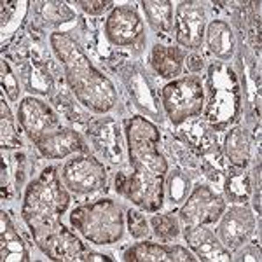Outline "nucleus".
<instances>
[{"mask_svg": "<svg viewBox=\"0 0 262 262\" xmlns=\"http://www.w3.org/2000/svg\"><path fill=\"white\" fill-rule=\"evenodd\" d=\"M203 61L205 60H203V56H200V54H191V56H187V60H185V63H187V70L192 72V74H198V72H201L203 67H205Z\"/></svg>", "mask_w": 262, "mask_h": 262, "instance_id": "obj_37", "label": "nucleus"}, {"mask_svg": "<svg viewBox=\"0 0 262 262\" xmlns=\"http://www.w3.org/2000/svg\"><path fill=\"white\" fill-rule=\"evenodd\" d=\"M150 63L156 74H159L163 79H175L184 69L185 54L177 46L156 44L150 53Z\"/></svg>", "mask_w": 262, "mask_h": 262, "instance_id": "obj_20", "label": "nucleus"}, {"mask_svg": "<svg viewBox=\"0 0 262 262\" xmlns=\"http://www.w3.org/2000/svg\"><path fill=\"white\" fill-rule=\"evenodd\" d=\"M205 121L213 131L234 124L242 112V84L236 72L226 63H212L206 74Z\"/></svg>", "mask_w": 262, "mask_h": 262, "instance_id": "obj_4", "label": "nucleus"}, {"mask_svg": "<svg viewBox=\"0 0 262 262\" xmlns=\"http://www.w3.org/2000/svg\"><path fill=\"white\" fill-rule=\"evenodd\" d=\"M70 224L88 242L95 245H112L122 238L124 213L116 201L105 198L72 210Z\"/></svg>", "mask_w": 262, "mask_h": 262, "instance_id": "obj_5", "label": "nucleus"}, {"mask_svg": "<svg viewBox=\"0 0 262 262\" xmlns=\"http://www.w3.org/2000/svg\"><path fill=\"white\" fill-rule=\"evenodd\" d=\"M234 260L238 262H247V260H252V262H259L260 260V248L259 247H245L243 250H239L236 253V257H232Z\"/></svg>", "mask_w": 262, "mask_h": 262, "instance_id": "obj_34", "label": "nucleus"}, {"mask_svg": "<svg viewBox=\"0 0 262 262\" xmlns=\"http://www.w3.org/2000/svg\"><path fill=\"white\" fill-rule=\"evenodd\" d=\"M88 137L103 159L112 164H119L122 161V138L117 122L112 117H103L95 121L88 128Z\"/></svg>", "mask_w": 262, "mask_h": 262, "instance_id": "obj_13", "label": "nucleus"}, {"mask_svg": "<svg viewBox=\"0 0 262 262\" xmlns=\"http://www.w3.org/2000/svg\"><path fill=\"white\" fill-rule=\"evenodd\" d=\"M18 121L27 137L35 143L46 135L60 128L58 114L48 103L33 96H27L21 100L18 107Z\"/></svg>", "mask_w": 262, "mask_h": 262, "instance_id": "obj_9", "label": "nucleus"}, {"mask_svg": "<svg viewBox=\"0 0 262 262\" xmlns=\"http://www.w3.org/2000/svg\"><path fill=\"white\" fill-rule=\"evenodd\" d=\"M152 231H154L156 238H159L163 243H168L171 239H175L180 234V226L179 221L173 217L171 213L164 215H154L150 221Z\"/></svg>", "mask_w": 262, "mask_h": 262, "instance_id": "obj_28", "label": "nucleus"}, {"mask_svg": "<svg viewBox=\"0 0 262 262\" xmlns=\"http://www.w3.org/2000/svg\"><path fill=\"white\" fill-rule=\"evenodd\" d=\"M128 262H192L198 260L187 248L180 245H159L143 242L137 243L124 252Z\"/></svg>", "mask_w": 262, "mask_h": 262, "instance_id": "obj_15", "label": "nucleus"}, {"mask_svg": "<svg viewBox=\"0 0 262 262\" xmlns=\"http://www.w3.org/2000/svg\"><path fill=\"white\" fill-rule=\"evenodd\" d=\"M252 179L245 168H231L224 179V196L232 205H247L252 198Z\"/></svg>", "mask_w": 262, "mask_h": 262, "instance_id": "obj_22", "label": "nucleus"}, {"mask_svg": "<svg viewBox=\"0 0 262 262\" xmlns=\"http://www.w3.org/2000/svg\"><path fill=\"white\" fill-rule=\"evenodd\" d=\"M70 205V196L61 184L60 173L54 166H48L27 187L21 215L30 227L37 247L63 227L61 215Z\"/></svg>", "mask_w": 262, "mask_h": 262, "instance_id": "obj_3", "label": "nucleus"}, {"mask_svg": "<svg viewBox=\"0 0 262 262\" xmlns=\"http://www.w3.org/2000/svg\"><path fill=\"white\" fill-rule=\"evenodd\" d=\"M226 212V201L208 185H196L180 210V221L185 227L212 226L221 221Z\"/></svg>", "mask_w": 262, "mask_h": 262, "instance_id": "obj_8", "label": "nucleus"}, {"mask_svg": "<svg viewBox=\"0 0 262 262\" xmlns=\"http://www.w3.org/2000/svg\"><path fill=\"white\" fill-rule=\"evenodd\" d=\"M250 137H248L247 129L243 128H232L227 133L226 140H224V154L229 159V163L234 168H247L250 161Z\"/></svg>", "mask_w": 262, "mask_h": 262, "instance_id": "obj_23", "label": "nucleus"}, {"mask_svg": "<svg viewBox=\"0 0 262 262\" xmlns=\"http://www.w3.org/2000/svg\"><path fill=\"white\" fill-rule=\"evenodd\" d=\"M61 180L69 191L75 194H95L107 185V171L103 163L88 152L75 156L61 170Z\"/></svg>", "mask_w": 262, "mask_h": 262, "instance_id": "obj_7", "label": "nucleus"}, {"mask_svg": "<svg viewBox=\"0 0 262 262\" xmlns=\"http://www.w3.org/2000/svg\"><path fill=\"white\" fill-rule=\"evenodd\" d=\"M184 238L191 250L196 253L198 260L205 262H229L232 260L231 252L221 243L212 229L206 226L185 227Z\"/></svg>", "mask_w": 262, "mask_h": 262, "instance_id": "obj_14", "label": "nucleus"}, {"mask_svg": "<svg viewBox=\"0 0 262 262\" xmlns=\"http://www.w3.org/2000/svg\"><path fill=\"white\" fill-rule=\"evenodd\" d=\"M0 259L2 262H27L30 260V253L14 227L11 217L2 210L0 213Z\"/></svg>", "mask_w": 262, "mask_h": 262, "instance_id": "obj_18", "label": "nucleus"}, {"mask_svg": "<svg viewBox=\"0 0 262 262\" xmlns=\"http://www.w3.org/2000/svg\"><path fill=\"white\" fill-rule=\"evenodd\" d=\"M163 108L173 124L200 116L205 107V86L198 75L175 79L161 91Z\"/></svg>", "mask_w": 262, "mask_h": 262, "instance_id": "obj_6", "label": "nucleus"}, {"mask_svg": "<svg viewBox=\"0 0 262 262\" xmlns=\"http://www.w3.org/2000/svg\"><path fill=\"white\" fill-rule=\"evenodd\" d=\"M77 4L82 7L84 12H88V14L100 16V14H103V12L107 11L114 2H111V0H91V2H86V0H82V2H77Z\"/></svg>", "mask_w": 262, "mask_h": 262, "instance_id": "obj_33", "label": "nucleus"}, {"mask_svg": "<svg viewBox=\"0 0 262 262\" xmlns=\"http://www.w3.org/2000/svg\"><path fill=\"white\" fill-rule=\"evenodd\" d=\"M0 79H2V90L7 95V98L11 101H16L19 98V81L14 75L11 65L6 60H2L0 65Z\"/></svg>", "mask_w": 262, "mask_h": 262, "instance_id": "obj_29", "label": "nucleus"}, {"mask_svg": "<svg viewBox=\"0 0 262 262\" xmlns=\"http://www.w3.org/2000/svg\"><path fill=\"white\" fill-rule=\"evenodd\" d=\"M253 180H255V185H252L255 189V192H253V208L257 210V215H260V164H257L255 170H253Z\"/></svg>", "mask_w": 262, "mask_h": 262, "instance_id": "obj_36", "label": "nucleus"}, {"mask_svg": "<svg viewBox=\"0 0 262 262\" xmlns=\"http://www.w3.org/2000/svg\"><path fill=\"white\" fill-rule=\"evenodd\" d=\"M105 37L117 48H128L143 40V23L138 12L129 6H119L105 21Z\"/></svg>", "mask_w": 262, "mask_h": 262, "instance_id": "obj_12", "label": "nucleus"}, {"mask_svg": "<svg viewBox=\"0 0 262 262\" xmlns=\"http://www.w3.org/2000/svg\"><path fill=\"white\" fill-rule=\"evenodd\" d=\"M219 224V239L227 250H236L250 242L255 231V217L245 205H234L222 213Z\"/></svg>", "mask_w": 262, "mask_h": 262, "instance_id": "obj_11", "label": "nucleus"}, {"mask_svg": "<svg viewBox=\"0 0 262 262\" xmlns=\"http://www.w3.org/2000/svg\"><path fill=\"white\" fill-rule=\"evenodd\" d=\"M14 168H16V184L21 185L25 182V173H27V156L25 154H14Z\"/></svg>", "mask_w": 262, "mask_h": 262, "instance_id": "obj_35", "label": "nucleus"}, {"mask_svg": "<svg viewBox=\"0 0 262 262\" xmlns=\"http://www.w3.org/2000/svg\"><path fill=\"white\" fill-rule=\"evenodd\" d=\"M128 231L133 238L142 239L147 238L149 234V222H147L145 215L142 212H137V210H128Z\"/></svg>", "mask_w": 262, "mask_h": 262, "instance_id": "obj_31", "label": "nucleus"}, {"mask_svg": "<svg viewBox=\"0 0 262 262\" xmlns=\"http://www.w3.org/2000/svg\"><path fill=\"white\" fill-rule=\"evenodd\" d=\"M205 35H206V44H208L210 53L215 58H219V60L229 61L236 49L234 33H232L229 25L226 21L215 19L208 25Z\"/></svg>", "mask_w": 262, "mask_h": 262, "instance_id": "obj_21", "label": "nucleus"}, {"mask_svg": "<svg viewBox=\"0 0 262 262\" xmlns=\"http://www.w3.org/2000/svg\"><path fill=\"white\" fill-rule=\"evenodd\" d=\"M53 103H54V107L60 111V114H63V116L67 117L69 121H72V122H86L88 121V116L84 114L82 111H79L77 107H75V103L72 101L69 96L67 95H56L53 98Z\"/></svg>", "mask_w": 262, "mask_h": 262, "instance_id": "obj_30", "label": "nucleus"}, {"mask_svg": "<svg viewBox=\"0 0 262 262\" xmlns=\"http://www.w3.org/2000/svg\"><path fill=\"white\" fill-rule=\"evenodd\" d=\"M39 248L51 260H86L91 250L72 231L61 227L39 245Z\"/></svg>", "mask_w": 262, "mask_h": 262, "instance_id": "obj_16", "label": "nucleus"}, {"mask_svg": "<svg viewBox=\"0 0 262 262\" xmlns=\"http://www.w3.org/2000/svg\"><path fill=\"white\" fill-rule=\"evenodd\" d=\"M63 11H69L65 7V4H58V2H49V4H42V16H44L46 19L49 21H56V23H60V21H67L63 18Z\"/></svg>", "mask_w": 262, "mask_h": 262, "instance_id": "obj_32", "label": "nucleus"}, {"mask_svg": "<svg viewBox=\"0 0 262 262\" xmlns=\"http://www.w3.org/2000/svg\"><path fill=\"white\" fill-rule=\"evenodd\" d=\"M124 133L133 173L126 179L122 196L145 212H158L164 201L168 173V163L158 149L159 129L147 117L133 116L124 121Z\"/></svg>", "mask_w": 262, "mask_h": 262, "instance_id": "obj_1", "label": "nucleus"}, {"mask_svg": "<svg viewBox=\"0 0 262 262\" xmlns=\"http://www.w3.org/2000/svg\"><path fill=\"white\" fill-rule=\"evenodd\" d=\"M19 79L23 82V88L33 95L49 96L53 93L54 81L48 67L37 58L23 61L19 67Z\"/></svg>", "mask_w": 262, "mask_h": 262, "instance_id": "obj_19", "label": "nucleus"}, {"mask_svg": "<svg viewBox=\"0 0 262 262\" xmlns=\"http://www.w3.org/2000/svg\"><path fill=\"white\" fill-rule=\"evenodd\" d=\"M49 42L63 65L70 91L79 103L95 114L111 112L117 103V91L111 79L95 69L90 58L70 35L54 32L51 33Z\"/></svg>", "mask_w": 262, "mask_h": 262, "instance_id": "obj_2", "label": "nucleus"}, {"mask_svg": "<svg viewBox=\"0 0 262 262\" xmlns=\"http://www.w3.org/2000/svg\"><path fill=\"white\" fill-rule=\"evenodd\" d=\"M164 187L168 189V196H170L171 205H182L187 196L191 194V179L180 170H173L168 173V177L164 179Z\"/></svg>", "mask_w": 262, "mask_h": 262, "instance_id": "obj_26", "label": "nucleus"}, {"mask_svg": "<svg viewBox=\"0 0 262 262\" xmlns=\"http://www.w3.org/2000/svg\"><path fill=\"white\" fill-rule=\"evenodd\" d=\"M37 149L48 159H63L74 152H88L82 137L75 129L58 128L35 143Z\"/></svg>", "mask_w": 262, "mask_h": 262, "instance_id": "obj_17", "label": "nucleus"}, {"mask_svg": "<svg viewBox=\"0 0 262 262\" xmlns=\"http://www.w3.org/2000/svg\"><path fill=\"white\" fill-rule=\"evenodd\" d=\"M206 32V11L201 2H180L175 9V39L187 49L201 48Z\"/></svg>", "mask_w": 262, "mask_h": 262, "instance_id": "obj_10", "label": "nucleus"}, {"mask_svg": "<svg viewBox=\"0 0 262 262\" xmlns=\"http://www.w3.org/2000/svg\"><path fill=\"white\" fill-rule=\"evenodd\" d=\"M0 140H2V149H18L21 147V138L16 131L14 119L9 107L6 105L4 96L0 98Z\"/></svg>", "mask_w": 262, "mask_h": 262, "instance_id": "obj_27", "label": "nucleus"}, {"mask_svg": "<svg viewBox=\"0 0 262 262\" xmlns=\"http://www.w3.org/2000/svg\"><path fill=\"white\" fill-rule=\"evenodd\" d=\"M129 91L133 95L135 101L140 108L145 111V114H150V116H159V108L156 105V98L152 95L149 82L143 77L142 72H133L129 75Z\"/></svg>", "mask_w": 262, "mask_h": 262, "instance_id": "obj_25", "label": "nucleus"}, {"mask_svg": "<svg viewBox=\"0 0 262 262\" xmlns=\"http://www.w3.org/2000/svg\"><path fill=\"white\" fill-rule=\"evenodd\" d=\"M142 9L152 30L170 33L173 27V4L170 0H143Z\"/></svg>", "mask_w": 262, "mask_h": 262, "instance_id": "obj_24", "label": "nucleus"}]
</instances>
